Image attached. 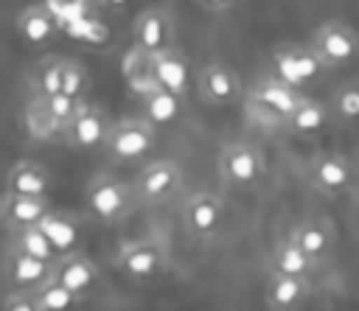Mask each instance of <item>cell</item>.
Returning a JSON list of instances; mask_svg holds the SVG:
<instances>
[{"label":"cell","instance_id":"cell-1","mask_svg":"<svg viewBox=\"0 0 359 311\" xmlns=\"http://www.w3.org/2000/svg\"><path fill=\"white\" fill-rule=\"evenodd\" d=\"M137 199L132 182H123L112 174H95L84 188V210L101 224H118L135 210Z\"/></svg>","mask_w":359,"mask_h":311},{"label":"cell","instance_id":"cell-2","mask_svg":"<svg viewBox=\"0 0 359 311\" xmlns=\"http://www.w3.org/2000/svg\"><path fill=\"white\" fill-rule=\"evenodd\" d=\"M157 143V126H151L146 118H123L118 123H109V132L104 137V151L112 163H140Z\"/></svg>","mask_w":359,"mask_h":311},{"label":"cell","instance_id":"cell-3","mask_svg":"<svg viewBox=\"0 0 359 311\" xmlns=\"http://www.w3.org/2000/svg\"><path fill=\"white\" fill-rule=\"evenodd\" d=\"M303 98H309L303 90L280 81L278 76H261L244 92V101H247L250 112H255L258 118L275 120V123H283Z\"/></svg>","mask_w":359,"mask_h":311},{"label":"cell","instance_id":"cell-4","mask_svg":"<svg viewBox=\"0 0 359 311\" xmlns=\"http://www.w3.org/2000/svg\"><path fill=\"white\" fill-rule=\"evenodd\" d=\"M216 168H219V179L227 188H252L266 174V157L255 143L236 140L219 151Z\"/></svg>","mask_w":359,"mask_h":311},{"label":"cell","instance_id":"cell-5","mask_svg":"<svg viewBox=\"0 0 359 311\" xmlns=\"http://www.w3.org/2000/svg\"><path fill=\"white\" fill-rule=\"evenodd\" d=\"M272 76H278L280 81L306 90L311 84H317L325 76V64L320 62V56L311 50V45H297V42H280L272 48Z\"/></svg>","mask_w":359,"mask_h":311},{"label":"cell","instance_id":"cell-6","mask_svg":"<svg viewBox=\"0 0 359 311\" xmlns=\"http://www.w3.org/2000/svg\"><path fill=\"white\" fill-rule=\"evenodd\" d=\"M171 263L168 244L160 238H137L118 249L115 269L123 272L129 280H154L160 277Z\"/></svg>","mask_w":359,"mask_h":311},{"label":"cell","instance_id":"cell-7","mask_svg":"<svg viewBox=\"0 0 359 311\" xmlns=\"http://www.w3.org/2000/svg\"><path fill=\"white\" fill-rule=\"evenodd\" d=\"M182 188V168L174 160H149L137 168L132 179V191L137 205H163L174 199Z\"/></svg>","mask_w":359,"mask_h":311},{"label":"cell","instance_id":"cell-8","mask_svg":"<svg viewBox=\"0 0 359 311\" xmlns=\"http://www.w3.org/2000/svg\"><path fill=\"white\" fill-rule=\"evenodd\" d=\"M309 45L325 67H345L359 59V34L342 20L320 22Z\"/></svg>","mask_w":359,"mask_h":311},{"label":"cell","instance_id":"cell-9","mask_svg":"<svg viewBox=\"0 0 359 311\" xmlns=\"http://www.w3.org/2000/svg\"><path fill=\"white\" fill-rule=\"evenodd\" d=\"M107 132H109L107 112L101 106L90 104L87 98H81L79 106H76V112H73V118L62 129V140L73 151H93V148H101L104 146Z\"/></svg>","mask_w":359,"mask_h":311},{"label":"cell","instance_id":"cell-10","mask_svg":"<svg viewBox=\"0 0 359 311\" xmlns=\"http://www.w3.org/2000/svg\"><path fill=\"white\" fill-rule=\"evenodd\" d=\"M306 179L323 196H345L356 185V168L345 154H317L306 168Z\"/></svg>","mask_w":359,"mask_h":311},{"label":"cell","instance_id":"cell-11","mask_svg":"<svg viewBox=\"0 0 359 311\" xmlns=\"http://www.w3.org/2000/svg\"><path fill=\"white\" fill-rule=\"evenodd\" d=\"M224 213H227V207H224V202H222L219 193H213V191H196V193H191V199L182 207V224H185V230H188L191 238L208 241V238H213L222 230Z\"/></svg>","mask_w":359,"mask_h":311},{"label":"cell","instance_id":"cell-12","mask_svg":"<svg viewBox=\"0 0 359 311\" xmlns=\"http://www.w3.org/2000/svg\"><path fill=\"white\" fill-rule=\"evenodd\" d=\"M289 235H292V241L311 258V263H314L317 269L334 261L337 233H334V224H331L328 219H317V216L300 219V221L292 224Z\"/></svg>","mask_w":359,"mask_h":311},{"label":"cell","instance_id":"cell-13","mask_svg":"<svg viewBox=\"0 0 359 311\" xmlns=\"http://www.w3.org/2000/svg\"><path fill=\"white\" fill-rule=\"evenodd\" d=\"M0 277H3V283L8 289L36 291L42 283H48L53 277V263L31 258V255H22V252L6 247V252L0 258Z\"/></svg>","mask_w":359,"mask_h":311},{"label":"cell","instance_id":"cell-14","mask_svg":"<svg viewBox=\"0 0 359 311\" xmlns=\"http://www.w3.org/2000/svg\"><path fill=\"white\" fill-rule=\"evenodd\" d=\"M146 64H149V76L151 84L174 92V95H185L188 84H191V64L182 56V50L177 45H165L154 53H146Z\"/></svg>","mask_w":359,"mask_h":311},{"label":"cell","instance_id":"cell-15","mask_svg":"<svg viewBox=\"0 0 359 311\" xmlns=\"http://www.w3.org/2000/svg\"><path fill=\"white\" fill-rule=\"evenodd\" d=\"M196 90H199V98L205 104H210V106H230V104H236V101L244 98L241 78L224 62L205 64L196 73Z\"/></svg>","mask_w":359,"mask_h":311},{"label":"cell","instance_id":"cell-16","mask_svg":"<svg viewBox=\"0 0 359 311\" xmlns=\"http://www.w3.org/2000/svg\"><path fill=\"white\" fill-rule=\"evenodd\" d=\"M53 280L62 283L65 289H70L76 297H90L98 283H101V272L98 266L81 252H67V255H59L53 261Z\"/></svg>","mask_w":359,"mask_h":311},{"label":"cell","instance_id":"cell-17","mask_svg":"<svg viewBox=\"0 0 359 311\" xmlns=\"http://www.w3.org/2000/svg\"><path fill=\"white\" fill-rule=\"evenodd\" d=\"M309 294H311L309 277L269 272V280L264 289V300L269 311H297L309 300Z\"/></svg>","mask_w":359,"mask_h":311},{"label":"cell","instance_id":"cell-18","mask_svg":"<svg viewBox=\"0 0 359 311\" xmlns=\"http://www.w3.org/2000/svg\"><path fill=\"white\" fill-rule=\"evenodd\" d=\"M171 17L165 8H146L137 14L135 25H132V36H135V48L140 53H154L165 45H171Z\"/></svg>","mask_w":359,"mask_h":311},{"label":"cell","instance_id":"cell-19","mask_svg":"<svg viewBox=\"0 0 359 311\" xmlns=\"http://www.w3.org/2000/svg\"><path fill=\"white\" fill-rule=\"evenodd\" d=\"M39 227L45 230L48 241L53 244L56 255H67V252H81L84 249V227L73 213L50 207L45 213V219L39 221Z\"/></svg>","mask_w":359,"mask_h":311},{"label":"cell","instance_id":"cell-20","mask_svg":"<svg viewBox=\"0 0 359 311\" xmlns=\"http://www.w3.org/2000/svg\"><path fill=\"white\" fill-rule=\"evenodd\" d=\"M50 210L48 196H20V193H6L0 202V221L14 230V227H31L45 219Z\"/></svg>","mask_w":359,"mask_h":311},{"label":"cell","instance_id":"cell-21","mask_svg":"<svg viewBox=\"0 0 359 311\" xmlns=\"http://www.w3.org/2000/svg\"><path fill=\"white\" fill-rule=\"evenodd\" d=\"M6 193L20 196H48L50 193V174L45 165L34 160H17L6 174Z\"/></svg>","mask_w":359,"mask_h":311},{"label":"cell","instance_id":"cell-22","mask_svg":"<svg viewBox=\"0 0 359 311\" xmlns=\"http://www.w3.org/2000/svg\"><path fill=\"white\" fill-rule=\"evenodd\" d=\"M328 123H331V109L317 98H303L280 126L294 137H314Z\"/></svg>","mask_w":359,"mask_h":311},{"label":"cell","instance_id":"cell-23","mask_svg":"<svg viewBox=\"0 0 359 311\" xmlns=\"http://www.w3.org/2000/svg\"><path fill=\"white\" fill-rule=\"evenodd\" d=\"M17 34L28 45H48L59 34V20L50 14V8L45 3H36V6H28V8L20 11Z\"/></svg>","mask_w":359,"mask_h":311},{"label":"cell","instance_id":"cell-24","mask_svg":"<svg viewBox=\"0 0 359 311\" xmlns=\"http://www.w3.org/2000/svg\"><path fill=\"white\" fill-rule=\"evenodd\" d=\"M269 272H280V275H300L311 280V272H317V266L311 263V258L292 241V235H280L272 249H269Z\"/></svg>","mask_w":359,"mask_h":311},{"label":"cell","instance_id":"cell-25","mask_svg":"<svg viewBox=\"0 0 359 311\" xmlns=\"http://www.w3.org/2000/svg\"><path fill=\"white\" fill-rule=\"evenodd\" d=\"M182 115V95H174L157 84L143 92V118L151 126H168Z\"/></svg>","mask_w":359,"mask_h":311},{"label":"cell","instance_id":"cell-26","mask_svg":"<svg viewBox=\"0 0 359 311\" xmlns=\"http://www.w3.org/2000/svg\"><path fill=\"white\" fill-rule=\"evenodd\" d=\"M6 247H8V249H17V252H22V255L39 258V261H50V263L59 258L56 249H53V244L48 241V235H45V230H42L39 224L8 230V244H6Z\"/></svg>","mask_w":359,"mask_h":311},{"label":"cell","instance_id":"cell-27","mask_svg":"<svg viewBox=\"0 0 359 311\" xmlns=\"http://www.w3.org/2000/svg\"><path fill=\"white\" fill-rule=\"evenodd\" d=\"M34 297H36L39 311H76L79 303H81V297H76L70 289H65V286L56 283L53 277H50L48 283H42V286L34 291Z\"/></svg>","mask_w":359,"mask_h":311},{"label":"cell","instance_id":"cell-28","mask_svg":"<svg viewBox=\"0 0 359 311\" xmlns=\"http://www.w3.org/2000/svg\"><path fill=\"white\" fill-rule=\"evenodd\" d=\"M328 109H331V118L345 120V123H356L359 120V81L339 84L328 101Z\"/></svg>","mask_w":359,"mask_h":311},{"label":"cell","instance_id":"cell-29","mask_svg":"<svg viewBox=\"0 0 359 311\" xmlns=\"http://www.w3.org/2000/svg\"><path fill=\"white\" fill-rule=\"evenodd\" d=\"M25 126H28V134L36 137V140H48L50 134H56V123L45 106V98L42 95H31L28 106H25Z\"/></svg>","mask_w":359,"mask_h":311},{"label":"cell","instance_id":"cell-30","mask_svg":"<svg viewBox=\"0 0 359 311\" xmlns=\"http://www.w3.org/2000/svg\"><path fill=\"white\" fill-rule=\"evenodd\" d=\"M56 92H62V59H48L31 76V95H56Z\"/></svg>","mask_w":359,"mask_h":311},{"label":"cell","instance_id":"cell-31","mask_svg":"<svg viewBox=\"0 0 359 311\" xmlns=\"http://www.w3.org/2000/svg\"><path fill=\"white\" fill-rule=\"evenodd\" d=\"M90 90V73L81 62H73V59H62V92L81 101Z\"/></svg>","mask_w":359,"mask_h":311},{"label":"cell","instance_id":"cell-32","mask_svg":"<svg viewBox=\"0 0 359 311\" xmlns=\"http://www.w3.org/2000/svg\"><path fill=\"white\" fill-rule=\"evenodd\" d=\"M3 311H39L34 291H20V289H8L3 294Z\"/></svg>","mask_w":359,"mask_h":311},{"label":"cell","instance_id":"cell-33","mask_svg":"<svg viewBox=\"0 0 359 311\" xmlns=\"http://www.w3.org/2000/svg\"><path fill=\"white\" fill-rule=\"evenodd\" d=\"M45 6L50 8V14L59 20V25L65 22V20H73L76 14H81L90 3L87 0H45Z\"/></svg>","mask_w":359,"mask_h":311},{"label":"cell","instance_id":"cell-34","mask_svg":"<svg viewBox=\"0 0 359 311\" xmlns=\"http://www.w3.org/2000/svg\"><path fill=\"white\" fill-rule=\"evenodd\" d=\"M129 0H98V8H107V11H121Z\"/></svg>","mask_w":359,"mask_h":311},{"label":"cell","instance_id":"cell-35","mask_svg":"<svg viewBox=\"0 0 359 311\" xmlns=\"http://www.w3.org/2000/svg\"><path fill=\"white\" fill-rule=\"evenodd\" d=\"M205 6H210V8H219V11H224V8H233L236 3H241V0H202Z\"/></svg>","mask_w":359,"mask_h":311},{"label":"cell","instance_id":"cell-36","mask_svg":"<svg viewBox=\"0 0 359 311\" xmlns=\"http://www.w3.org/2000/svg\"><path fill=\"white\" fill-rule=\"evenodd\" d=\"M87 3H90V6H95V8H98V0H87Z\"/></svg>","mask_w":359,"mask_h":311},{"label":"cell","instance_id":"cell-37","mask_svg":"<svg viewBox=\"0 0 359 311\" xmlns=\"http://www.w3.org/2000/svg\"><path fill=\"white\" fill-rule=\"evenodd\" d=\"M199 3H202V0H199Z\"/></svg>","mask_w":359,"mask_h":311}]
</instances>
